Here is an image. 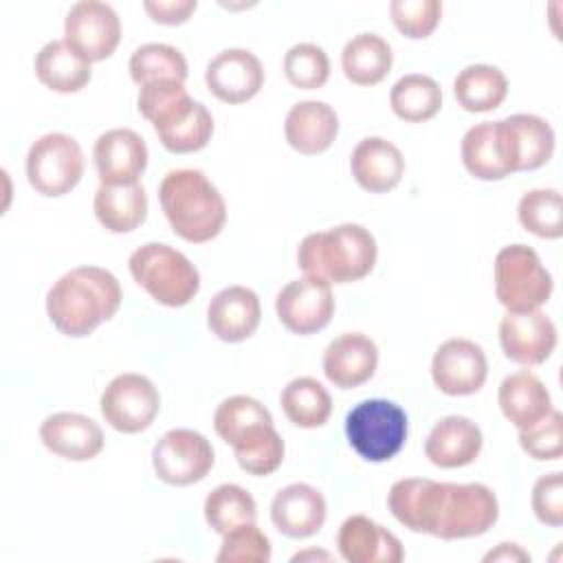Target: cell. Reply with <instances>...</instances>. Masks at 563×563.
Returning <instances> with one entry per match:
<instances>
[{
  "mask_svg": "<svg viewBox=\"0 0 563 563\" xmlns=\"http://www.w3.org/2000/svg\"><path fill=\"white\" fill-rule=\"evenodd\" d=\"M121 306L119 279L99 266L64 273L46 292V314L66 336H88Z\"/></svg>",
  "mask_w": 563,
  "mask_h": 563,
  "instance_id": "cell-1",
  "label": "cell"
},
{
  "mask_svg": "<svg viewBox=\"0 0 563 563\" xmlns=\"http://www.w3.org/2000/svg\"><path fill=\"white\" fill-rule=\"evenodd\" d=\"M158 200L172 231L191 244L213 240L227 222L224 198L200 169L167 172Z\"/></svg>",
  "mask_w": 563,
  "mask_h": 563,
  "instance_id": "cell-2",
  "label": "cell"
},
{
  "mask_svg": "<svg viewBox=\"0 0 563 563\" xmlns=\"http://www.w3.org/2000/svg\"><path fill=\"white\" fill-rule=\"evenodd\" d=\"M378 246L369 229L345 222L308 233L297 249V264L306 277L325 284H350L372 273Z\"/></svg>",
  "mask_w": 563,
  "mask_h": 563,
  "instance_id": "cell-3",
  "label": "cell"
},
{
  "mask_svg": "<svg viewBox=\"0 0 563 563\" xmlns=\"http://www.w3.org/2000/svg\"><path fill=\"white\" fill-rule=\"evenodd\" d=\"M128 268L132 279L158 303L180 308L189 303L200 290L198 268L189 257L163 242H147L139 246Z\"/></svg>",
  "mask_w": 563,
  "mask_h": 563,
  "instance_id": "cell-4",
  "label": "cell"
},
{
  "mask_svg": "<svg viewBox=\"0 0 563 563\" xmlns=\"http://www.w3.org/2000/svg\"><path fill=\"white\" fill-rule=\"evenodd\" d=\"M499 517L495 493L479 482H440L431 534L440 539H468L488 532Z\"/></svg>",
  "mask_w": 563,
  "mask_h": 563,
  "instance_id": "cell-5",
  "label": "cell"
},
{
  "mask_svg": "<svg viewBox=\"0 0 563 563\" xmlns=\"http://www.w3.org/2000/svg\"><path fill=\"white\" fill-rule=\"evenodd\" d=\"M345 435L365 462H387L405 446L407 413L385 398L361 400L345 416Z\"/></svg>",
  "mask_w": 563,
  "mask_h": 563,
  "instance_id": "cell-6",
  "label": "cell"
},
{
  "mask_svg": "<svg viewBox=\"0 0 563 563\" xmlns=\"http://www.w3.org/2000/svg\"><path fill=\"white\" fill-rule=\"evenodd\" d=\"M552 288V275L534 249L508 244L495 255V295L508 312L539 310L550 299Z\"/></svg>",
  "mask_w": 563,
  "mask_h": 563,
  "instance_id": "cell-7",
  "label": "cell"
},
{
  "mask_svg": "<svg viewBox=\"0 0 563 563\" xmlns=\"http://www.w3.org/2000/svg\"><path fill=\"white\" fill-rule=\"evenodd\" d=\"M84 176V152L64 132L40 136L26 154V178L31 187L48 198H57L77 187Z\"/></svg>",
  "mask_w": 563,
  "mask_h": 563,
  "instance_id": "cell-8",
  "label": "cell"
},
{
  "mask_svg": "<svg viewBox=\"0 0 563 563\" xmlns=\"http://www.w3.org/2000/svg\"><path fill=\"white\" fill-rule=\"evenodd\" d=\"M99 407L103 420L112 429L121 433H139L154 422L161 409V396L147 376L125 372L106 385Z\"/></svg>",
  "mask_w": 563,
  "mask_h": 563,
  "instance_id": "cell-9",
  "label": "cell"
},
{
  "mask_svg": "<svg viewBox=\"0 0 563 563\" xmlns=\"http://www.w3.org/2000/svg\"><path fill=\"white\" fill-rule=\"evenodd\" d=\"M152 466L161 482L189 486L207 477L213 466L209 440L194 429H169L152 449Z\"/></svg>",
  "mask_w": 563,
  "mask_h": 563,
  "instance_id": "cell-10",
  "label": "cell"
},
{
  "mask_svg": "<svg viewBox=\"0 0 563 563\" xmlns=\"http://www.w3.org/2000/svg\"><path fill=\"white\" fill-rule=\"evenodd\" d=\"M499 156L510 174L545 165L554 152V130L537 114H510L495 121Z\"/></svg>",
  "mask_w": 563,
  "mask_h": 563,
  "instance_id": "cell-11",
  "label": "cell"
},
{
  "mask_svg": "<svg viewBox=\"0 0 563 563\" xmlns=\"http://www.w3.org/2000/svg\"><path fill=\"white\" fill-rule=\"evenodd\" d=\"M64 40L88 62H101L114 53L121 40L117 11L97 0H84L70 7L64 20Z\"/></svg>",
  "mask_w": 563,
  "mask_h": 563,
  "instance_id": "cell-12",
  "label": "cell"
},
{
  "mask_svg": "<svg viewBox=\"0 0 563 563\" xmlns=\"http://www.w3.org/2000/svg\"><path fill=\"white\" fill-rule=\"evenodd\" d=\"M275 312L292 334H314L323 330L334 314L332 288L314 277L292 279L277 292Z\"/></svg>",
  "mask_w": 563,
  "mask_h": 563,
  "instance_id": "cell-13",
  "label": "cell"
},
{
  "mask_svg": "<svg viewBox=\"0 0 563 563\" xmlns=\"http://www.w3.org/2000/svg\"><path fill=\"white\" fill-rule=\"evenodd\" d=\"M488 376V361L471 339H446L431 358L433 385L446 396H468L482 389Z\"/></svg>",
  "mask_w": 563,
  "mask_h": 563,
  "instance_id": "cell-14",
  "label": "cell"
},
{
  "mask_svg": "<svg viewBox=\"0 0 563 563\" xmlns=\"http://www.w3.org/2000/svg\"><path fill=\"white\" fill-rule=\"evenodd\" d=\"M499 343L506 358L534 367L552 356L556 347V325L541 310L508 312L499 323Z\"/></svg>",
  "mask_w": 563,
  "mask_h": 563,
  "instance_id": "cell-15",
  "label": "cell"
},
{
  "mask_svg": "<svg viewBox=\"0 0 563 563\" xmlns=\"http://www.w3.org/2000/svg\"><path fill=\"white\" fill-rule=\"evenodd\" d=\"M205 84L220 101L244 103L260 92L264 84V68L251 51L227 48L207 64Z\"/></svg>",
  "mask_w": 563,
  "mask_h": 563,
  "instance_id": "cell-16",
  "label": "cell"
},
{
  "mask_svg": "<svg viewBox=\"0 0 563 563\" xmlns=\"http://www.w3.org/2000/svg\"><path fill=\"white\" fill-rule=\"evenodd\" d=\"M95 167L101 185H134L147 167V145L130 128H114L95 141Z\"/></svg>",
  "mask_w": 563,
  "mask_h": 563,
  "instance_id": "cell-17",
  "label": "cell"
},
{
  "mask_svg": "<svg viewBox=\"0 0 563 563\" xmlns=\"http://www.w3.org/2000/svg\"><path fill=\"white\" fill-rule=\"evenodd\" d=\"M40 438L51 453L70 462L92 460L103 449L101 427L92 418L75 411L46 416L40 427Z\"/></svg>",
  "mask_w": 563,
  "mask_h": 563,
  "instance_id": "cell-18",
  "label": "cell"
},
{
  "mask_svg": "<svg viewBox=\"0 0 563 563\" xmlns=\"http://www.w3.org/2000/svg\"><path fill=\"white\" fill-rule=\"evenodd\" d=\"M336 548L347 563H400V539L365 515L347 517L336 534Z\"/></svg>",
  "mask_w": 563,
  "mask_h": 563,
  "instance_id": "cell-19",
  "label": "cell"
},
{
  "mask_svg": "<svg viewBox=\"0 0 563 563\" xmlns=\"http://www.w3.org/2000/svg\"><path fill=\"white\" fill-rule=\"evenodd\" d=\"M378 365L376 343L361 332H345L328 343L323 374L339 389H354L367 383Z\"/></svg>",
  "mask_w": 563,
  "mask_h": 563,
  "instance_id": "cell-20",
  "label": "cell"
},
{
  "mask_svg": "<svg viewBox=\"0 0 563 563\" xmlns=\"http://www.w3.org/2000/svg\"><path fill=\"white\" fill-rule=\"evenodd\" d=\"M262 319L260 297L246 286H227L218 290L207 306L209 330L227 343L249 339Z\"/></svg>",
  "mask_w": 563,
  "mask_h": 563,
  "instance_id": "cell-21",
  "label": "cell"
},
{
  "mask_svg": "<svg viewBox=\"0 0 563 563\" xmlns=\"http://www.w3.org/2000/svg\"><path fill=\"white\" fill-rule=\"evenodd\" d=\"M323 495L303 482L288 484L271 501V519L275 528L290 539H306L321 530L325 521Z\"/></svg>",
  "mask_w": 563,
  "mask_h": 563,
  "instance_id": "cell-22",
  "label": "cell"
},
{
  "mask_svg": "<svg viewBox=\"0 0 563 563\" xmlns=\"http://www.w3.org/2000/svg\"><path fill=\"white\" fill-rule=\"evenodd\" d=\"M350 169L361 189L385 194L400 183L405 174V156L391 141L367 136L352 150Z\"/></svg>",
  "mask_w": 563,
  "mask_h": 563,
  "instance_id": "cell-23",
  "label": "cell"
},
{
  "mask_svg": "<svg viewBox=\"0 0 563 563\" xmlns=\"http://www.w3.org/2000/svg\"><path fill=\"white\" fill-rule=\"evenodd\" d=\"M482 444V429L471 418L444 416L429 431L424 455L440 468H460L477 460Z\"/></svg>",
  "mask_w": 563,
  "mask_h": 563,
  "instance_id": "cell-24",
  "label": "cell"
},
{
  "mask_svg": "<svg viewBox=\"0 0 563 563\" xmlns=\"http://www.w3.org/2000/svg\"><path fill=\"white\" fill-rule=\"evenodd\" d=\"M339 132V117L325 101H299L284 121V134L292 150L306 156L325 152Z\"/></svg>",
  "mask_w": 563,
  "mask_h": 563,
  "instance_id": "cell-25",
  "label": "cell"
},
{
  "mask_svg": "<svg viewBox=\"0 0 563 563\" xmlns=\"http://www.w3.org/2000/svg\"><path fill=\"white\" fill-rule=\"evenodd\" d=\"M499 409L517 429L532 427L552 411V398L541 378L530 372L506 376L497 391Z\"/></svg>",
  "mask_w": 563,
  "mask_h": 563,
  "instance_id": "cell-26",
  "label": "cell"
},
{
  "mask_svg": "<svg viewBox=\"0 0 563 563\" xmlns=\"http://www.w3.org/2000/svg\"><path fill=\"white\" fill-rule=\"evenodd\" d=\"M99 224L112 233H130L147 218V194L134 185H99L92 200Z\"/></svg>",
  "mask_w": 563,
  "mask_h": 563,
  "instance_id": "cell-27",
  "label": "cell"
},
{
  "mask_svg": "<svg viewBox=\"0 0 563 563\" xmlns=\"http://www.w3.org/2000/svg\"><path fill=\"white\" fill-rule=\"evenodd\" d=\"M37 79L55 92H79L90 81V62L66 40L46 42L35 55Z\"/></svg>",
  "mask_w": 563,
  "mask_h": 563,
  "instance_id": "cell-28",
  "label": "cell"
},
{
  "mask_svg": "<svg viewBox=\"0 0 563 563\" xmlns=\"http://www.w3.org/2000/svg\"><path fill=\"white\" fill-rule=\"evenodd\" d=\"M440 482L429 477H405L391 484L387 506L391 515L411 532L431 534L433 510Z\"/></svg>",
  "mask_w": 563,
  "mask_h": 563,
  "instance_id": "cell-29",
  "label": "cell"
},
{
  "mask_svg": "<svg viewBox=\"0 0 563 563\" xmlns=\"http://www.w3.org/2000/svg\"><path fill=\"white\" fill-rule=\"evenodd\" d=\"M196 103L198 101L189 97L185 84L174 79L141 86L136 97V108L141 117L152 123L156 136L185 121L194 112Z\"/></svg>",
  "mask_w": 563,
  "mask_h": 563,
  "instance_id": "cell-30",
  "label": "cell"
},
{
  "mask_svg": "<svg viewBox=\"0 0 563 563\" xmlns=\"http://www.w3.org/2000/svg\"><path fill=\"white\" fill-rule=\"evenodd\" d=\"M394 53L378 33H358L343 46L341 68L356 86H374L391 70Z\"/></svg>",
  "mask_w": 563,
  "mask_h": 563,
  "instance_id": "cell-31",
  "label": "cell"
},
{
  "mask_svg": "<svg viewBox=\"0 0 563 563\" xmlns=\"http://www.w3.org/2000/svg\"><path fill=\"white\" fill-rule=\"evenodd\" d=\"M453 95L466 112H488L504 103L508 79L497 66L471 64L457 73Z\"/></svg>",
  "mask_w": 563,
  "mask_h": 563,
  "instance_id": "cell-32",
  "label": "cell"
},
{
  "mask_svg": "<svg viewBox=\"0 0 563 563\" xmlns=\"http://www.w3.org/2000/svg\"><path fill=\"white\" fill-rule=\"evenodd\" d=\"M286 418L301 429H317L328 422L332 413V398L328 389L310 376L292 378L279 396Z\"/></svg>",
  "mask_w": 563,
  "mask_h": 563,
  "instance_id": "cell-33",
  "label": "cell"
},
{
  "mask_svg": "<svg viewBox=\"0 0 563 563\" xmlns=\"http://www.w3.org/2000/svg\"><path fill=\"white\" fill-rule=\"evenodd\" d=\"M231 446L240 468L249 475L266 477L275 473L284 462V440L275 431L273 422L249 427Z\"/></svg>",
  "mask_w": 563,
  "mask_h": 563,
  "instance_id": "cell-34",
  "label": "cell"
},
{
  "mask_svg": "<svg viewBox=\"0 0 563 563\" xmlns=\"http://www.w3.org/2000/svg\"><path fill=\"white\" fill-rule=\"evenodd\" d=\"M389 106L394 114L402 121H429L442 108V90L433 77L422 73H409L391 86Z\"/></svg>",
  "mask_w": 563,
  "mask_h": 563,
  "instance_id": "cell-35",
  "label": "cell"
},
{
  "mask_svg": "<svg viewBox=\"0 0 563 563\" xmlns=\"http://www.w3.org/2000/svg\"><path fill=\"white\" fill-rule=\"evenodd\" d=\"M460 154L466 172L479 180H501L510 176L499 156L495 121H482L468 128L462 136Z\"/></svg>",
  "mask_w": 563,
  "mask_h": 563,
  "instance_id": "cell-36",
  "label": "cell"
},
{
  "mask_svg": "<svg viewBox=\"0 0 563 563\" xmlns=\"http://www.w3.org/2000/svg\"><path fill=\"white\" fill-rule=\"evenodd\" d=\"M257 517L253 495L238 484H220L205 499V519L213 532L224 534Z\"/></svg>",
  "mask_w": 563,
  "mask_h": 563,
  "instance_id": "cell-37",
  "label": "cell"
},
{
  "mask_svg": "<svg viewBox=\"0 0 563 563\" xmlns=\"http://www.w3.org/2000/svg\"><path fill=\"white\" fill-rule=\"evenodd\" d=\"M130 77L139 86H147L154 81H185L187 79V59L176 46L150 42L139 46L130 57Z\"/></svg>",
  "mask_w": 563,
  "mask_h": 563,
  "instance_id": "cell-38",
  "label": "cell"
},
{
  "mask_svg": "<svg viewBox=\"0 0 563 563\" xmlns=\"http://www.w3.org/2000/svg\"><path fill=\"white\" fill-rule=\"evenodd\" d=\"M517 218L521 227L539 238H561L563 235V202L556 189H530L521 196L517 207Z\"/></svg>",
  "mask_w": 563,
  "mask_h": 563,
  "instance_id": "cell-39",
  "label": "cell"
},
{
  "mask_svg": "<svg viewBox=\"0 0 563 563\" xmlns=\"http://www.w3.org/2000/svg\"><path fill=\"white\" fill-rule=\"evenodd\" d=\"M260 422H273L271 411L251 396L224 398L213 413V429L227 442L233 444L249 427Z\"/></svg>",
  "mask_w": 563,
  "mask_h": 563,
  "instance_id": "cell-40",
  "label": "cell"
},
{
  "mask_svg": "<svg viewBox=\"0 0 563 563\" xmlns=\"http://www.w3.org/2000/svg\"><path fill=\"white\" fill-rule=\"evenodd\" d=\"M284 75L292 86L301 90H314L328 81L330 59L321 46L312 42H301L286 51Z\"/></svg>",
  "mask_w": 563,
  "mask_h": 563,
  "instance_id": "cell-41",
  "label": "cell"
},
{
  "mask_svg": "<svg viewBox=\"0 0 563 563\" xmlns=\"http://www.w3.org/2000/svg\"><path fill=\"white\" fill-rule=\"evenodd\" d=\"M216 561L218 563H268L271 541L255 526V521L242 523L222 534V545Z\"/></svg>",
  "mask_w": 563,
  "mask_h": 563,
  "instance_id": "cell-42",
  "label": "cell"
},
{
  "mask_svg": "<svg viewBox=\"0 0 563 563\" xmlns=\"http://www.w3.org/2000/svg\"><path fill=\"white\" fill-rule=\"evenodd\" d=\"M211 134H213V117L198 101L194 112L172 130L158 134V141L172 154H191L202 150L211 141Z\"/></svg>",
  "mask_w": 563,
  "mask_h": 563,
  "instance_id": "cell-43",
  "label": "cell"
},
{
  "mask_svg": "<svg viewBox=\"0 0 563 563\" xmlns=\"http://www.w3.org/2000/svg\"><path fill=\"white\" fill-rule=\"evenodd\" d=\"M389 15L396 29L411 40L429 37L442 18V2L438 0H394Z\"/></svg>",
  "mask_w": 563,
  "mask_h": 563,
  "instance_id": "cell-44",
  "label": "cell"
},
{
  "mask_svg": "<svg viewBox=\"0 0 563 563\" xmlns=\"http://www.w3.org/2000/svg\"><path fill=\"white\" fill-rule=\"evenodd\" d=\"M519 444L532 460H559L563 453L561 442V413L552 409L532 427L519 429Z\"/></svg>",
  "mask_w": 563,
  "mask_h": 563,
  "instance_id": "cell-45",
  "label": "cell"
},
{
  "mask_svg": "<svg viewBox=\"0 0 563 563\" xmlns=\"http://www.w3.org/2000/svg\"><path fill=\"white\" fill-rule=\"evenodd\" d=\"M532 510L545 526L563 523V477L559 471L541 475L532 488Z\"/></svg>",
  "mask_w": 563,
  "mask_h": 563,
  "instance_id": "cell-46",
  "label": "cell"
},
{
  "mask_svg": "<svg viewBox=\"0 0 563 563\" xmlns=\"http://www.w3.org/2000/svg\"><path fill=\"white\" fill-rule=\"evenodd\" d=\"M196 0H147L143 9L158 24H183L196 11Z\"/></svg>",
  "mask_w": 563,
  "mask_h": 563,
  "instance_id": "cell-47",
  "label": "cell"
},
{
  "mask_svg": "<svg viewBox=\"0 0 563 563\" xmlns=\"http://www.w3.org/2000/svg\"><path fill=\"white\" fill-rule=\"evenodd\" d=\"M484 561H530V554L523 552L517 543H499V548L488 552Z\"/></svg>",
  "mask_w": 563,
  "mask_h": 563,
  "instance_id": "cell-48",
  "label": "cell"
},
{
  "mask_svg": "<svg viewBox=\"0 0 563 563\" xmlns=\"http://www.w3.org/2000/svg\"><path fill=\"white\" fill-rule=\"evenodd\" d=\"M303 556H317V559L323 556V559H330V554H325V552H303V554H295L292 561H301Z\"/></svg>",
  "mask_w": 563,
  "mask_h": 563,
  "instance_id": "cell-49",
  "label": "cell"
}]
</instances>
